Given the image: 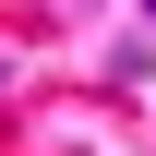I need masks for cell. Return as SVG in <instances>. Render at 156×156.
Masks as SVG:
<instances>
[{"instance_id": "6da1fadb", "label": "cell", "mask_w": 156, "mask_h": 156, "mask_svg": "<svg viewBox=\"0 0 156 156\" xmlns=\"http://www.w3.org/2000/svg\"><path fill=\"white\" fill-rule=\"evenodd\" d=\"M144 12H156V0H144Z\"/></svg>"}]
</instances>
